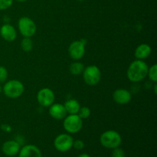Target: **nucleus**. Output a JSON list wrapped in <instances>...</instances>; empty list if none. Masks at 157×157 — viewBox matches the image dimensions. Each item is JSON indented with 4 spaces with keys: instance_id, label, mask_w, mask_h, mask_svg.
Segmentation results:
<instances>
[{
    "instance_id": "nucleus-1",
    "label": "nucleus",
    "mask_w": 157,
    "mask_h": 157,
    "mask_svg": "<svg viewBox=\"0 0 157 157\" xmlns=\"http://www.w3.org/2000/svg\"><path fill=\"white\" fill-rule=\"evenodd\" d=\"M148 69V64L144 60H135L129 65L127 71V78L131 82H140L147 76Z\"/></svg>"
},
{
    "instance_id": "nucleus-2",
    "label": "nucleus",
    "mask_w": 157,
    "mask_h": 157,
    "mask_svg": "<svg viewBox=\"0 0 157 157\" xmlns=\"http://www.w3.org/2000/svg\"><path fill=\"white\" fill-rule=\"evenodd\" d=\"M100 143L102 147L113 150L121 146L122 143V137L121 134L115 130H107L100 136Z\"/></svg>"
},
{
    "instance_id": "nucleus-3",
    "label": "nucleus",
    "mask_w": 157,
    "mask_h": 157,
    "mask_svg": "<svg viewBox=\"0 0 157 157\" xmlns=\"http://www.w3.org/2000/svg\"><path fill=\"white\" fill-rule=\"evenodd\" d=\"M24 84L20 81L15 79L7 81L2 87V91L4 92V94L7 98H12V99H15L21 97L24 93Z\"/></svg>"
},
{
    "instance_id": "nucleus-4",
    "label": "nucleus",
    "mask_w": 157,
    "mask_h": 157,
    "mask_svg": "<svg viewBox=\"0 0 157 157\" xmlns=\"http://www.w3.org/2000/svg\"><path fill=\"white\" fill-rule=\"evenodd\" d=\"M63 120V127L69 134L78 133L82 129L83 120L78 114H68Z\"/></svg>"
},
{
    "instance_id": "nucleus-5",
    "label": "nucleus",
    "mask_w": 157,
    "mask_h": 157,
    "mask_svg": "<svg viewBox=\"0 0 157 157\" xmlns=\"http://www.w3.org/2000/svg\"><path fill=\"white\" fill-rule=\"evenodd\" d=\"M82 74L84 81L89 86L97 85L101 79V70L96 65H90L84 67Z\"/></svg>"
},
{
    "instance_id": "nucleus-6",
    "label": "nucleus",
    "mask_w": 157,
    "mask_h": 157,
    "mask_svg": "<svg viewBox=\"0 0 157 157\" xmlns=\"http://www.w3.org/2000/svg\"><path fill=\"white\" fill-rule=\"evenodd\" d=\"M18 28L23 37L32 38L36 33L37 26L35 21L29 17L23 16L18 21Z\"/></svg>"
},
{
    "instance_id": "nucleus-7",
    "label": "nucleus",
    "mask_w": 157,
    "mask_h": 157,
    "mask_svg": "<svg viewBox=\"0 0 157 157\" xmlns=\"http://www.w3.org/2000/svg\"><path fill=\"white\" fill-rule=\"evenodd\" d=\"M74 139L69 133H61L55 137L54 147L61 153H66L72 148Z\"/></svg>"
},
{
    "instance_id": "nucleus-8",
    "label": "nucleus",
    "mask_w": 157,
    "mask_h": 157,
    "mask_svg": "<svg viewBox=\"0 0 157 157\" xmlns=\"http://www.w3.org/2000/svg\"><path fill=\"white\" fill-rule=\"evenodd\" d=\"M55 96L53 90L48 87H44L38 90L37 94L38 103L43 107H49L55 102Z\"/></svg>"
},
{
    "instance_id": "nucleus-9",
    "label": "nucleus",
    "mask_w": 157,
    "mask_h": 157,
    "mask_svg": "<svg viewBox=\"0 0 157 157\" xmlns=\"http://www.w3.org/2000/svg\"><path fill=\"white\" fill-rule=\"evenodd\" d=\"M69 56L75 61H78L84 56L85 42L83 41H74L68 47Z\"/></svg>"
},
{
    "instance_id": "nucleus-10",
    "label": "nucleus",
    "mask_w": 157,
    "mask_h": 157,
    "mask_svg": "<svg viewBox=\"0 0 157 157\" xmlns=\"http://www.w3.org/2000/svg\"><path fill=\"white\" fill-rule=\"evenodd\" d=\"M113 99L115 102L120 105H125L129 104L132 100V95L127 89H117L113 94Z\"/></svg>"
},
{
    "instance_id": "nucleus-11",
    "label": "nucleus",
    "mask_w": 157,
    "mask_h": 157,
    "mask_svg": "<svg viewBox=\"0 0 157 157\" xmlns=\"http://www.w3.org/2000/svg\"><path fill=\"white\" fill-rule=\"evenodd\" d=\"M21 149V145L16 140H8L2 144V151L6 156L9 157H13L18 154Z\"/></svg>"
},
{
    "instance_id": "nucleus-12",
    "label": "nucleus",
    "mask_w": 157,
    "mask_h": 157,
    "mask_svg": "<svg viewBox=\"0 0 157 157\" xmlns=\"http://www.w3.org/2000/svg\"><path fill=\"white\" fill-rule=\"evenodd\" d=\"M18 155V157H42L41 150L33 144L23 146L20 149Z\"/></svg>"
},
{
    "instance_id": "nucleus-13",
    "label": "nucleus",
    "mask_w": 157,
    "mask_h": 157,
    "mask_svg": "<svg viewBox=\"0 0 157 157\" xmlns=\"http://www.w3.org/2000/svg\"><path fill=\"white\" fill-rule=\"evenodd\" d=\"M49 114L55 120H63L67 115L64 104H53L49 107Z\"/></svg>"
},
{
    "instance_id": "nucleus-14",
    "label": "nucleus",
    "mask_w": 157,
    "mask_h": 157,
    "mask_svg": "<svg viewBox=\"0 0 157 157\" xmlns=\"http://www.w3.org/2000/svg\"><path fill=\"white\" fill-rule=\"evenodd\" d=\"M2 38L7 41H15L17 37V32L15 28L9 24H5L0 29Z\"/></svg>"
},
{
    "instance_id": "nucleus-15",
    "label": "nucleus",
    "mask_w": 157,
    "mask_h": 157,
    "mask_svg": "<svg viewBox=\"0 0 157 157\" xmlns=\"http://www.w3.org/2000/svg\"><path fill=\"white\" fill-rule=\"evenodd\" d=\"M152 48L149 44H141L135 50L134 56L138 60H145L151 55Z\"/></svg>"
},
{
    "instance_id": "nucleus-16",
    "label": "nucleus",
    "mask_w": 157,
    "mask_h": 157,
    "mask_svg": "<svg viewBox=\"0 0 157 157\" xmlns=\"http://www.w3.org/2000/svg\"><path fill=\"white\" fill-rule=\"evenodd\" d=\"M67 114H77L78 113L81 105L75 99H69L64 104Z\"/></svg>"
},
{
    "instance_id": "nucleus-17",
    "label": "nucleus",
    "mask_w": 157,
    "mask_h": 157,
    "mask_svg": "<svg viewBox=\"0 0 157 157\" xmlns=\"http://www.w3.org/2000/svg\"><path fill=\"white\" fill-rule=\"evenodd\" d=\"M84 69V65L83 63L78 61H75V62L71 63L69 67V71L71 74L73 75H80L83 73Z\"/></svg>"
},
{
    "instance_id": "nucleus-18",
    "label": "nucleus",
    "mask_w": 157,
    "mask_h": 157,
    "mask_svg": "<svg viewBox=\"0 0 157 157\" xmlns=\"http://www.w3.org/2000/svg\"><path fill=\"white\" fill-rule=\"evenodd\" d=\"M21 48L24 52H29L33 48V41L29 37H24L21 41Z\"/></svg>"
},
{
    "instance_id": "nucleus-19",
    "label": "nucleus",
    "mask_w": 157,
    "mask_h": 157,
    "mask_svg": "<svg viewBox=\"0 0 157 157\" xmlns=\"http://www.w3.org/2000/svg\"><path fill=\"white\" fill-rule=\"evenodd\" d=\"M147 76L149 77L150 80L153 82H157V64H154L151 67H149Z\"/></svg>"
},
{
    "instance_id": "nucleus-20",
    "label": "nucleus",
    "mask_w": 157,
    "mask_h": 157,
    "mask_svg": "<svg viewBox=\"0 0 157 157\" xmlns=\"http://www.w3.org/2000/svg\"><path fill=\"white\" fill-rule=\"evenodd\" d=\"M77 114L82 120L87 119L90 116V110L88 107H81Z\"/></svg>"
},
{
    "instance_id": "nucleus-21",
    "label": "nucleus",
    "mask_w": 157,
    "mask_h": 157,
    "mask_svg": "<svg viewBox=\"0 0 157 157\" xmlns=\"http://www.w3.org/2000/svg\"><path fill=\"white\" fill-rule=\"evenodd\" d=\"M112 157H126V153L123 149L121 147H117L113 149V151L111 153Z\"/></svg>"
},
{
    "instance_id": "nucleus-22",
    "label": "nucleus",
    "mask_w": 157,
    "mask_h": 157,
    "mask_svg": "<svg viewBox=\"0 0 157 157\" xmlns=\"http://www.w3.org/2000/svg\"><path fill=\"white\" fill-rule=\"evenodd\" d=\"M13 0H0V10H6L10 8Z\"/></svg>"
},
{
    "instance_id": "nucleus-23",
    "label": "nucleus",
    "mask_w": 157,
    "mask_h": 157,
    "mask_svg": "<svg viewBox=\"0 0 157 157\" xmlns=\"http://www.w3.org/2000/svg\"><path fill=\"white\" fill-rule=\"evenodd\" d=\"M8 78V71L3 66H0V83H3Z\"/></svg>"
},
{
    "instance_id": "nucleus-24",
    "label": "nucleus",
    "mask_w": 157,
    "mask_h": 157,
    "mask_svg": "<svg viewBox=\"0 0 157 157\" xmlns=\"http://www.w3.org/2000/svg\"><path fill=\"white\" fill-rule=\"evenodd\" d=\"M72 147L75 148V150H83L84 147V142L83 140H74Z\"/></svg>"
},
{
    "instance_id": "nucleus-25",
    "label": "nucleus",
    "mask_w": 157,
    "mask_h": 157,
    "mask_svg": "<svg viewBox=\"0 0 157 157\" xmlns=\"http://www.w3.org/2000/svg\"><path fill=\"white\" fill-rule=\"evenodd\" d=\"M2 130H3V131L5 132H10L11 130H12V127H10L9 125H7V124H4V125H2L1 127Z\"/></svg>"
},
{
    "instance_id": "nucleus-26",
    "label": "nucleus",
    "mask_w": 157,
    "mask_h": 157,
    "mask_svg": "<svg viewBox=\"0 0 157 157\" xmlns=\"http://www.w3.org/2000/svg\"><path fill=\"white\" fill-rule=\"evenodd\" d=\"M78 157H90V156L89 154H87V153H81Z\"/></svg>"
},
{
    "instance_id": "nucleus-27",
    "label": "nucleus",
    "mask_w": 157,
    "mask_h": 157,
    "mask_svg": "<svg viewBox=\"0 0 157 157\" xmlns=\"http://www.w3.org/2000/svg\"><path fill=\"white\" fill-rule=\"evenodd\" d=\"M16 1L19 2H26L27 0H16Z\"/></svg>"
},
{
    "instance_id": "nucleus-28",
    "label": "nucleus",
    "mask_w": 157,
    "mask_h": 157,
    "mask_svg": "<svg viewBox=\"0 0 157 157\" xmlns=\"http://www.w3.org/2000/svg\"><path fill=\"white\" fill-rule=\"evenodd\" d=\"M2 91V86L0 85V93H1Z\"/></svg>"
},
{
    "instance_id": "nucleus-29",
    "label": "nucleus",
    "mask_w": 157,
    "mask_h": 157,
    "mask_svg": "<svg viewBox=\"0 0 157 157\" xmlns=\"http://www.w3.org/2000/svg\"><path fill=\"white\" fill-rule=\"evenodd\" d=\"M78 1H79V2H83V1H84V0H78Z\"/></svg>"
}]
</instances>
